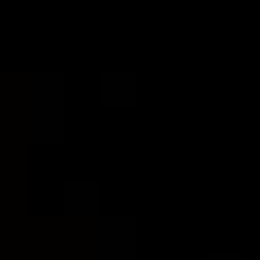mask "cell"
Returning <instances> with one entry per match:
<instances>
[{
	"mask_svg": "<svg viewBox=\"0 0 260 260\" xmlns=\"http://www.w3.org/2000/svg\"><path fill=\"white\" fill-rule=\"evenodd\" d=\"M31 85V126L27 135L41 144H54V139H63V77L58 72H36V77H27Z\"/></svg>",
	"mask_w": 260,
	"mask_h": 260,
	"instance_id": "cell-1",
	"label": "cell"
},
{
	"mask_svg": "<svg viewBox=\"0 0 260 260\" xmlns=\"http://www.w3.org/2000/svg\"><path fill=\"white\" fill-rule=\"evenodd\" d=\"M63 211L68 215H94L99 211V180H68L63 184Z\"/></svg>",
	"mask_w": 260,
	"mask_h": 260,
	"instance_id": "cell-4",
	"label": "cell"
},
{
	"mask_svg": "<svg viewBox=\"0 0 260 260\" xmlns=\"http://www.w3.org/2000/svg\"><path fill=\"white\" fill-rule=\"evenodd\" d=\"M99 260H135V220L130 215L99 220Z\"/></svg>",
	"mask_w": 260,
	"mask_h": 260,
	"instance_id": "cell-2",
	"label": "cell"
},
{
	"mask_svg": "<svg viewBox=\"0 0 260 260\" xmlns=\"http://www.w3.org/2000/svg\"><path fill=\"white\" fill-rule=\"evenodd\" d=\"M139 99L135 72H99V108H130Z\"/></svg>",
	"mask_w": 260,
	"mask_h": 260,
	"instance_id": "cell-3",
	"label": "cell"
},
{
	"mask_svg": "<svg viewBox=\"0 0 260 260\" xmlns=\"http://www.w3.org/2000/svg\"><path fill=\"white\" fill-rule=\"evenodd\" d=\"M202 260H242V251H220V247H215V251H207Z\"/></svg>",
	"mask_w": 260,
	"mask_h": 260,
	"instance_id": "cell-5",
	"label": "cell"
}]
</instances>
